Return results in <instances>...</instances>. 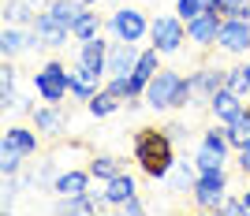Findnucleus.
Instances as JSON below:
<instances>
[{
	"mask_svg": "<svg viewBox=\"0 0 250 216\" xmlns=\"http://www.w3.org/2000/svg\"><path fill=\"white\" fill-rule=\"evenodd\" d=\"M131 160L146 179H168L172 164H176V138L165 127H138L131 134Z\"/></svg>",
	"mask_w": 250,
	"mask_h": 216,
	"instance_id": "obj_1",
	"label": "nucleus"
},
{
	"mask_svg": "<svg viewBox=\"0 0 250 216\" xmlns=\"http://www.w3.org/2000/svg\"><path fill=\"white\" fill-rule=\"evenodd\" d=\"M34 90L49 104H63V97H71V67L63 60H49L34 71Z\"/></svg>",
	"mask_w": 250,
	"mask_h": 216,
	"instance_id": "obj_2",
	"label": "nucleus"
},
{
	"mask_svg": "<svg viewBox=\"0 0 250 216\" xmlns=\"http://www.w3.org/2000/svg\"><path fill=\"white\" fill-rule=\"evenodd\" d=\"M104 26H108V34L120 38V41H142L153 22L142 15V8H135V4H120V8H112V15L104 19Z\"/></svg>",
	"mask_w": 250,
	"mask_h": 216,
	"instance_id": "obj_3",
	"label": "nucleus"
},
{
	"mask_svg": "<svg viewBox=\"0 0 250 216\" xmlns=\"http://www.w3.org/2000/svg\"><path fill=\"white\" fill-rule=\"evenodd\" d=\"M224 190H228V172L224 168H206L198 172V183L190 186V197H194V205L206 209V213H217L224 205Z\"/></svg>",
	"mask_w": 250,
	"mask_h": 216,
	"instance_id": "obj_4",
	"label": "nucleus"
},
{
	"mask_svg": "<svg viewBox=\"0 0 250 216\" xmlns=\"http://www.w3.org/2000/svg\"><path fill=\"white\" fill-rule=\"evenodd\" d=\"M183 41H187V22L179 19V15H157L153 19V26H149V45H157L165 56H172V52L183 49Z\"/></svg>",
	"mask_w": 250,
	"mask_h": 216,
	"instance_id": "obj_5",
	"label": "nucleus"
},
{
	"mask_svg": "<svg viewBox=\"0 0 250 216\" xmlns=\"http://www.w3.org/2000/svg\"><path fill=\"white\" fill-rule=\"evenodd\" d=\"M179 79L183 75L179 71H172V67H161V71L149 79V86H146V104L153 108V112H168L172 108V101H176V90H179Z\"/></svg>",
	"mask_w": 250,
	"mask_h": 216,
	"instance_id": "obj_6",
	"label": "nucleus"
},
{
	"mask_svg": "<svg viewBox=\"0 0 250 216\" xmlns=\"http://www.w3.org/2000/svg\"><path fill=\"white\" fill-rule=\"evenodd\" d=\"M30 30H34V38H38L42 49H67V41H75V38H71V26H63L49 8L38 11V19H34Z\"/></svg>",
	"mask_w": 250,
	"mask_h": 216,
	"instance_id": "obj_7",
	"label": "nucleus"
},
{
	"mask_svg": "<svg viewBox=\"0 0 250 216\" xmlns=\"http://www.w3.org/2000/svg\"><path fill=\"white\" fill-rule=\"evenodd\" d=\"M217 49L228 56H250V19H224L217 34Z\"/></svg>",
	"mask_w": 250,
	"mask_h": 216,
	"instance_id": "obj_8",
	"label": "nucleus"
},
{
	"mask_svg": "<svg viewBox=\"0 0 250 216\" xmlns=\"http://www.w3.org/2000/svg\"><path fill=\"white\" fill-rule=\"evenodd\" d=\"M220 22H224V15L220 11H202L198 19L187 22V41H194L198 49H217V34H220Z\"/></svg>",
	"mask_w": 250,
	"mask_h": 216,
	"instance_id": "obj_9",
	"label": "nucleus"
},
{
	"mask_svg": "<svg viewBox=\"0 0 250 216\" xmlns=\"http://www.w3.org/2000/svg\"><path fill=\"white\" fill-rule=\"evenodd\" d=\"M138 56H142V49H138L135 41H120V38H112L108 41V60H104V75H131L135 71Z\"/></svg>",
	"mask_w": 250,
	"mask_h": 216,
	"instance_id": "obj_10",
	"label": "nucleus"
},
{
	"mask_svg": "<svg viewBox=\"0 0 250 216\" xmlns=\"http://www.w3.org/2000/svg\"><path fill=\"white\" fill-rule=\"evenodd\" d=\"M101 79H108V75L75 60V63H71V101H83V104H86L97 90H101Z\"/></svg>",
	"mask_w": 250,
	"mask_h": 216,
	"instance_id": "obj_11",
	"label": "nucleus"
},
{
	"mask_svg": "<svg viewBox=\"0 0 250 216\" xmlns=\"http://www.w3.org/2000/svg\"><path fill=\"white\" fill-rule=\"evenodd\" d=\"M30 123L38 127L42 138H60V134L67 131V112H63V104H49L45 101L42 108L30 112Z\"/></svg>",
	"mask_w": 250,
	"mask_h": 216,
	"instance_id": "obj_12",
	"label": "nucleus"
},
{
	"mask_svg": "<svg viewBox=\"0 0 250 216\" xmlns=\"http://www.w3.org/2000/svg\"><path fill=\"white\" fill-rule=\"evenodd\" d=\"M90 183H94V172L90 168H63V172H56V179H52V194L56 197H79L90 190Z\"/></svg>",
	"mask_w": 250,
	"mask_h": 216,
	"instance_id": "obj_13",
	"label": "nucleus"
},
{
	"mask_svg": "<svg viewBox=\"0 0 250 216\" xmlns=\"http://www.w3.org/2000/svg\"><path fill=\"white\" fill-rule=\"evenodd\" d=\"M190 75H194V90H198L194 104H209L213 93L228 86V67H217V63H202L198 71H190Z\"/></svg>",
	"mask_w": 250,
	"mask_h": 216,
	"instance_id": "obj_14",
	"label": "nucleus"
},
{
	"mask_svg": "<svg viewBox=\"0 0 250 216\" xmlns=\"http://www.w3.org/2000/svg\"><path fill=\"white\" fill-rule=\"evenodd\" d=\"M26 49H42L30 26H4V34H0V52H4V60H15V56L26 52Z\"/></svg>",
	"mask_w": 250,
	"mask_h": 216,
	"instance_id": "obj_15",
	"label": "nucleus"
},
{
	"mask_svg": "<svg viewBox=\"0 0 250 216\" xmlns=\"http://www.w3.org/2000/svg\"><path fill=\"white\" fill-rule=\"evenodd\" d=\"M243 108H247V104H243V97H239L235 90H228V86L209 97V112H213V119H217V123H231Z\"/></svg>",
	"mask_w": 250,
	"mask_h": 216,
	"instance_id": "obj_16",
	"label": "nucleus"
},
{
	"mask_svg": "<svg viewBox=\"0 0 250 216\" xmlns=\"http://www.w3.org/2000/svg\"><path fill=\"white\" fill-rule=\"evenodd\" d=\"M161 56H165V52L157 49V45L142 49V56H138V63H135V71H131V82H135V93H146L149 79H153V75L161 71Z\"/></svg>",
	"mask_w": 250,
	"mask_h": 216,
	"instance_id": "obj_17",
	"label": "nucleus"
},
{
	"mask_svg": "<svg viewBox=\"0 0 250 216\" xmlns=\"http://www.w3.org/2000/svg\"><path fill=\"white\" fill-rule=\"evenodd\" d=\"M101 194H104V201H108V209H120L127 197H135V194H138V183H135V175L120 172L116 179H108V183H104Z\"/></svg>",
	"mask_w": 250,
	"mask_h": 216,
	"instance_id": "obj_18",
	"label": "nucleus"
},
{
	"mask_svg": "<svg viewBox=\"0 0 250 216\" xmlns=\"http://www.w3.org/2000/svg\"><path fill=\"white\" fill-rule=\"evenodd\" d=\"M4 142L15 145L19 153L34 157L38 149H42V134H38V127H22V123H11L8 131H4Z\"/></svg>",
	"mask_w": 250,
	"mask_h": 216,
	"instance_id": "obj_19",
	"label": "nucleus"
},
{
	"mask_svg": "<svg viewBox=\"0 0 250 216\" xmlns=\"http://www.w3.org/2000/svg\"><path fill=\"white\" fill-rule=\"evenodd\" d=\"M75 60L86 63V67H97V71H104V60H108V41H104L101 34H97V38H90V41H79Z\"/></svg>",
	"mask_w": 250,
	"mask_h": 216,
	"instance_id": "obj_20",
	"label": "nucleus"
},
{
	"mask_svg": "<svg viewBox=\"0 0 250 216\" xmlns=\"http://www.w3.org/2000/svg\"><path fill=\"white\" fill-rule=\"evenodd\" d=\"M38 4L34 0H4V26H34Z\"/></svg>",
	"mask_w": 250,
	"mask_h": 216,
	"instance_id": "obj_21",
	"label": "nucleus"
},
{
	"mask_svg": "<svg viewBox=\"0 0 250 216\" xmlns=\"http://www.w3.org/2000/svg\"><path fill=\"white\" fill-rule=\"evenodd\" d=\"M90 172H94V179L97 183H108V179H116V175L120 172H127L124 168V160H120V157H112V153H101V157H90Z\"/></svg>",
	"mask_w": 250,
	"mask_h": 216,
	"instance_id": "obj_22",
	"label": "nucleus"
},
{
	"mask_svg": "<svg viewBox=\"0 0 250 216\" xmlns=\"http://www.w3.org/2000/svg\"><path fill=\"white\" fill-rule=\"evenodd\" d=\"M97 34H101V15L90 11V4H86V8L79 11L75 26H71V38H75V41H90V38H97Z\"/></svg>",
	"mask_w": 250,
	"mask_h": 216,
	"instance_id": "obj_23",
	"label": "nucleus"
},
{
	"mask_svg": "<svg viewBox=\"0 0 250 216\" xmlns=\"http://www.w3.org/2000/svg\"><path fill=\"white\" fill-rule=\"evenodd\" d=\"M194 183H198V164L194 160H176L172 172H168V186L172 190H190Z\"/></svg>",
	"mask_w": 250,
	"mask_h": 216,
	"instance_id": "obj_24",
	"label": "nucleus"
},
{
	"mask_svg": "<svg viewBox=\"0 0 250 216\" xmlns=\"http://www.w3.org/2000/svg\"><path fill=\"white\" fill-rule=\"evenodd\" d=\"M120 104H124V101H120L116 93H108V90H104V86H101V90H97L94 97L86 101V112L94 116V119H104V116H112L116 108H120Z\"/></svg>",
	"mask_w": 250,
	"mask_h": 216,
	"instance_id": "obj_25",
	"label": "nucleus"
},
{
	"mask_svg": "<svg viewBox=\"0 0 250 216\" xmlns=\"http://www.w3.org/2000/svg\"><path fill=\"white\" fill-rule=\"evenodd\" d=\"M224 131H228V142L235 145V149H243V145L250 142V104L231 119V123H224Z\"/></svg>",
	"mask_w": 250,
	"mask_h": 216,
	"instance_id": "obj_26",
	"label": "nucleus"
},
{
	"mask_svg": "<svg viewBox=\"0 0 250 216\" xmlns=\"http://www.w3.org/2000/svg\"><path fill=\"white\" fill-rule=\"evenodd\" d=\"M45 8H49L63 26H75V19H79V11H83L86 4H83V0H49Z\"/></svg>",
	"mask_w": 250,
	"mask_h": 216,
	"instance_id": "obj_27",
	"label": "nucleus"
},
{
	"mask_svg": "<svg viewBox=\"0 0 250 216\" xmlns=\"http://www.w3.org/2000/svg\"><path fill=\"white\" fill-rule=\"evenodd\" d=\"M0 104H4V112H22V116H30L34 112V104L22 97L15 86H0Z\"/></svg>",
	"mask_w": 250,
	"mask_h": 216,
	"instance_id": "obj_28",
	"label": "nucleus"
},
{
	"mask_svg": "<svg viewBox=\"0 0 250 216\" xmlns=\"http://www.w3.org/2000/svg\"><path fill=\"white\" fill-rule=\"evenodd\" d=\"M22 160H26V153H19V149L8 145V142H0V175H19Z\"/></svg>",
	"mask_w": 250,
	"mask_h": 216,
	"instance_id": "obj_29",
	"label": "nucleus"
},
{
	"mask_svg": "<svg viewBox=\"0 0 250 216\" xmlns=\"http://www.w3.org/2000/svg\"><path fill=\"white\" fill-rule=\"evenodd\" d=\"M228 90H235L239 97H247V93H250V60L228 67Z\"/></svg>",
	"mask_w": 250,
	"mask_h": 216,
	"instance_id": "obj_30",
	"label": "nucleus"
},
{
	"mask_svg": "<svg viewBox=\"0 0 250 216\" xmlns=\"http://www.w3.org/2000/svg\"><path fill=\"white\" fill-rule=\"evenodd\" d=\"M194 164H198V172H206V168H224V157L198 142V149H194Z\"/></svg>",
	"mask_w": 250,
	"mask_h": 216,
	"instance_id": "obj_31",
	"label": "nucleus"
},
{
	"mask_svg": "<svg viewBox=\"0 0 250 216\" xmlns=\"http://www.w3.org/2000/svg\"><path fill=\"white\" fill-rule=\"evenodd\" d=\"M202 11H206V0H176V15H179L183 22L198 19Z\"/></svg>",
	"mask_w": 250,
	"mask_h": 216,
	"instance_id": "obj_32",
	"label": "nucleus"
},
{
	"mask_svg": "<svg viewBox=\"0 0 250 216\" xmlns=\"http://www.w3.org/2000/svg\"><path fill=\"white\" fill-rule=\"evenodd\" d=\"M19 82V67L11 60H4V67H0V86H15Z\"/></svg>",
	"mask_w": 250,
	"mask_h": 216,
	"instance_id": "obj_33",
	"label": "nucleus"
},
{
	"mask_svg": "<svg viewBox=\"0 0 250 216\" xmlns=\"http://www.w3.org/2000/svg\"><path fill=\"white\" fill-rule=\"evenodd\" d=\"M220 213H228V216H247V209H243V197H224Z\"/></svg>",
	"mask_w": 250,
	"mask_h": 216,
	"instance_id": "obj_34",
	"label": "nucleus"
},
{
	"mask_svg": "<svg viewBox=\"0 0 250 216\" xmlns=\"http://www.w3.org/2000/svg\"><path fill=\"white\" fill-rule=\"evenodd\" d=\"M235 164H239V172L250 179V142L243 145V149H235Z\"/></svg>",
	"mask_w": 250,
	"mask_h": 216,
	"instance_id": "obj_35",
	"label": "nucleus"
},
{
	"mask_svg": "<svg viewBox=\"0 0 250 216\" xmlns=\"http://www.w3.org/2000/svg\"><path fill=\"white\" fill-rule=\"evenodd\" d=\"M142 209H146V205H142V197H127V201H124V205H120V213H124V216H138V213H142Z\"/></svg>",
	"mask_w": 250,
	"mask_h": 216,
	"instance_id": "obj_36",
	"label": "nucleus"
},
{
	"mask_svg": "<svg viewBox=\"0 0 250 216\" xmlns=\"http://www.w3.org/2000/svg\"><path fill=\"white\" fill-rule=\"evenodd\" d=\"M165 131L172 134V138H176V142H183V138H187V127H183V123H168Z\"/></svg>",
	"mask_w": 250,
	"mask_h": 216,
	"instance_id": "obj_37",
	"label": "nucleus"
},
{
	"mask_svg": "<svg viewBox=\"0 0 250 216\" xmlns=\"http://www.w3.org/2000/svg\"><path fill=\"white\" fill-rule=\"evenodd\" d=\"M220 4H224V19H228L231 11H235V8H243V4H247V0H220Z\"/></svg>",
	"mask_w": 250,
	"mask_h": 216,
	"instance_id": "obj_38",
	"label": "nucleus"
},
{
	"mask_svg": "<svg viewBox=\"0 0 250 216\" xmlns=\"http://www.w3.org/2000/svg\"><path fill=\"white\" fill-rule=\"evenodd\" d=\"M243 209H247V216H250V186L243 190Z\"/></svg>",
	"mask_w": 250,
	"mask_h": 216,
	"instance_id": "obj_39",
	"label": "nucleus"
},
{
	"mask_svg": "<svg viewBox=\"0 0 250 216\" xmlns=\"http://www.w3.org/2000/svg\"><path fill=\"white\" fill-rule=\"evenodd\" d=\"M83 4H90V8H94V4H101V0H83Z\"/></svg>",
	"mask_w": 250,
	"mask_h": 216,
	"instance_id": "obj_40",
	"label": "nucleus"
},
{
	"mask_svg": "<svg viewBox=\"0 0 250 216\" xmlns=\"http://www.w3.org/2000/svg\"><path fill=\"white\" fill-rule=\"evenodd\" d=\"M34 4H38V8H45V4H49V0H34Z\"/></svg>",
	"mask_w": 250,
	"mask_h": 216,
	"instance_id": "obj_41",
	"label": "nucleus"
}]
</instances>
